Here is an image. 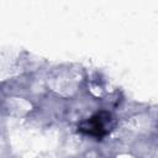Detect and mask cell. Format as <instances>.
Listing matches in <instances>:
<instances>
[{
	"label": "cell",
	"instance_id": "obj_1",
	"mask_svg": "<svg viewBox=\"0 0 158 158\" xmlns=\"http://www.w3.org/2000/svg\"><path fill=\"white\" fill-rule=\"evenodd\" d=\"M102 115L104 114H96L80 130L85 131L89 135H94V136H101V135H104L106 132V122L110 120V115L106 114L105 117H102Z\"/></svg>",
	"mask_w": 158,
	"mask_h": 158
}]
</instances>
